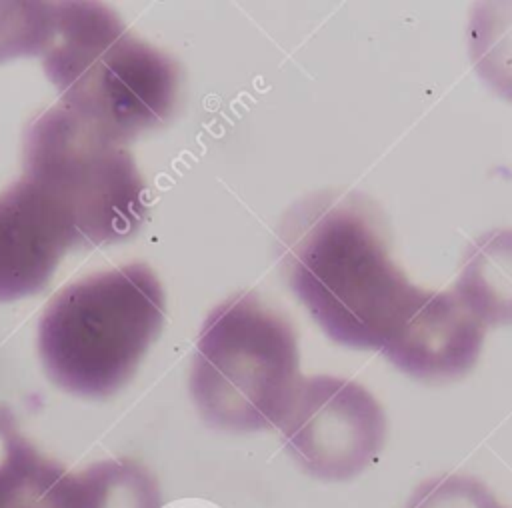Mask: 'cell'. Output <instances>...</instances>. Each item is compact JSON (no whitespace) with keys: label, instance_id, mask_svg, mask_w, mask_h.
I'll return each mask as SVG.
<instances>
[{"label":"cell","instance_id":"obj_1","mask_svg":"<svg viewBox=\"0 0 512 508\" xmlns=\"http://www.w3.org/2000/svg\"><path fill=\"white\" fill-rule=\"evenodd\" d=\"M280 256L290 288L344 346L382 350L418 292L358 198L326 194L296 208L282 226Z\"/></svg>","mask_w":512,"mask_h":508},{"label":"cell","instance_id":"obj_2","mask_svg":"<svg viewBox=\"0 0 512 508\" xmlns=\"http://www.w3.org/2000/svg\"><path fill=\"white\" fill-rule=\"evenodd\" d=\"M42 54L60 104L124 142L164 122L176 104V62L136 38L106 4L54 2Z\"/></svg>","mask_w":512,"mask_h":508},{"label":"cell","instance_id":"obj_3","mask_svg":"<svg viewBox=\"0 0 512 508\" xmlns=\"http://www.w3.org/2000/svg\"><path fill=\"white\" fill-rule=\"evenodd\" d=\"M164 308L162 284L144 264L68 284L52 296L38 326L46 374L72 394H114L160 332Z\"/></svg>","mask_w":512,"mask_h":508},{"label":"cell","instance_id":"obj_4","mask_svg":"<svg viewBox=\"0 0 512 508\" xmlns=\"http://www.w3.org/2000/svg\"><path fill=\"white\" fill-rule=\"evenodd\" d=\"M298 342L286 318L254 294H236L206 316L190 370V394L214 428H278L296 386Z\"/></svg>","mask_w":512,"mask_h":508},{"label":"cell","instance_id":"obj_5","mask_svg":"<svg viewBox=\"0 0 512 508\" xmlns=\"http://www.w3.org/2000/svg\"><path fill=\"white\" fill-rule=\"evenodd\" d=\"M124 144L62 104L26 128L24 178L66 210L82 246L122 240L146 216V184Z\"/></svg>","mask_w":512,"mask_h":508},{"label":"cell","instance_id":"obj_6","mask_svg":"<svg viewBox=\"0 0 512 508\" xmlns=\"http://www.w3.org/2000/svg\"><path fill=\"white\" fill-rule=\"evenodd\" d=\"M286 450L312 476L346 480L380 452L386 418L360 384L336 378H302L278 424Z\"/></svg>","mask_w":512,"mask_h":508},{"label":"cell","instance_id":"obj_7","mask_svg":"<svg viewBox=\"0 0 512 508\" xmlns=\"http://www.w3.org/2000/svg\"><path fill=\"white\" fill-rule=\"evenodd\" d=\"M78 246L82 238L66 210L22 176L0 194V300L42 290Z\"/></svg>","mask_w":512,"mask_h":508},{"label":"cell","instance_id":"obj_8","mask_svg":"<svg viewBox=\"0 0 512 508\" xmlns=\"http://www.w3.org/2000/svg\"><path fill=\"white\" fill-rule=\"evenodd\" d=\"M484 332L486 326L454 290L418 288L408 314L382 352L408 376L450 380L474 366Z\"/></svg>","mask_w":512,"mask_h":508},{"label":"cell","instance_id":"obj_9","mask_svg":"<svg viewBox=\"0 0 512 508\" xmlns=\"http://www.w3.org/2000/svg\"><path fill=\"white\" fill-rule=\"evenodd\" d=\"M28 508H160V488L130 458L96 462L80 472L60 464Z\"/></svg>","mask_w":512,"mask_h":508},{"label":"cell","instance_id":"obj_10","mask_svg":"<svg viewBox=\"0 0 512 508\" xmlns=\"http://www.w3.org/2000/svg\"><path fill=\"white\" fill-rule=\"evenodd\" d=\"M454 292L484 326L512 324V228L490 230L466 248Z\"/></svg>","mask_w":512,"mask_h":508},{"label":"cell","instance_id":"obj_11","mask_svg":"<svg viewBox=\"0 0 512 508\" xmlns=\"http://www.w3.org/2000/svg\"><path fill=\"white\" fill-rule=\"evenodd\" d=\"M58 466L22 436L10 408L0 404V508H28Z\"/></svg>","mask_w":512,"mask_h":508},{"label":"cell","instance_id":"obj_12","mask_svg":"<svg viewBox=\"0 0 512 508\" xmlns=\"http://www.w3.org/2000/svg\"><path fill=\"white\" fill-rule=\"evenodd\" d=\"M470 56L482 78L512 100V2L476 8L470 20Z\"/></svg>","mask_w":512,"mask_h":508},{"label":"cell","instance_id":"obj_13","mask_svg":"<svg viewBox=\"0 0 512 508\" xmlns=\"http://www.w3.org/2000/svg\"><path fill=\"white\" fill-rule=\"evenodd\" d=\"M52 22L54 2H0V62L44 52Z\"/></svg>","mask_w":512,"mask_h":508},{"label":"cell","instance_id":"obj_14","mask_svg":"<svg viewBox=\"0 0 512 508\" xmlns=\"http://www.w3.org/2000/svg\"><path fill=\"white\" fill-rule=\"evenodd\" d=\"M406 508H504L496 502L490 490L460 474L432 476L424 480L408 500Z\"/></svg>","mask_w":512,"mask_h":508}]
</instances>
